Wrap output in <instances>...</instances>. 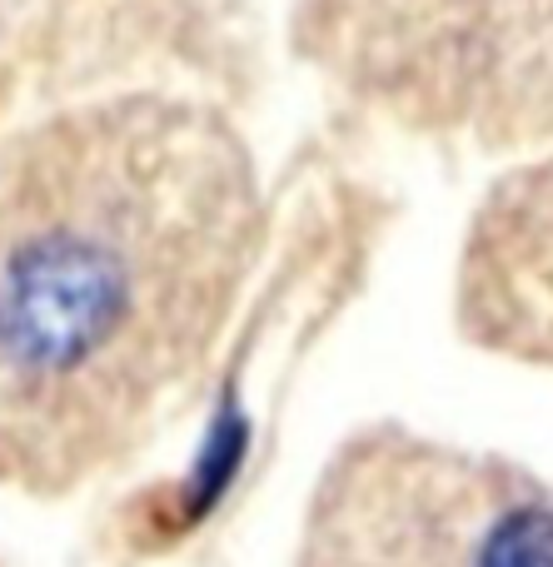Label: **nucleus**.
Returning a JSON list of instances; mask_svg holds the SVG:
<instances>
[{"label":"nucleus","mask_w":553,"mask_h":567,"mask_svg":"<svg viewBox=\"0 0 553 567\" xmlns=\"http://www.w3.org/2000/svg\"><path fill=\"white\" fill-rule=\"evenodd\" d=\"M255 235L245 150L180 105H100L0 159V478L120 463L215 339Z\"/></svg>","instance_id":"1"},{"label":"nucleus","mask_w":553,"mask_h":567,"mask_svg":"<svg viewBox=\"0 0 553 567\" xmlns=\"http://www.w3.org/2000/svg\"><path fill=\"white\" fill-rule=\"evenodd\" d=\"M299 567H325V563H315V558H305V563H299Z\"/></svg>","instance_id":"2"}]
</instances>
